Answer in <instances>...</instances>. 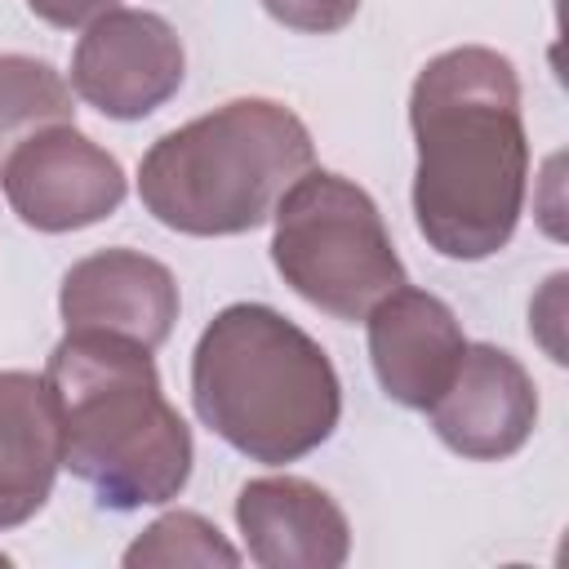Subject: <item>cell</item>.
I'll use <instances>...</instances> for the list:
<instances>
[{
	"mask_svg": "<svg viewBox=\"0 0 569 569\" xmlns=\"http://www.w3.org/2000/svg\"><path fill=\"white\" fill-rule=\"evenodd\" d=\"M413 222L427 249L480 262L507 249L529 191L520 76L489 44H458L413 76Z\"/></svg>",
	"mask_w": 569,
	"mask_h": 569,
	"instance_id": "1",
	"label": "cell"
},
{
	"mask_svg": "<svg viewBox=\"0 0 569 569\" xmlns=\"http://www.w3.org/2000/svg\"><path fill=\"white\" fill-rule=\"evenodd\" d=\"M44 378L62 418V467L111 511L173 502L196 462L191 427L164 400L151 347L116 333H67Z\"/></svg>",
	"mask_w": 569,
	"mask_h": 569,
	"instance_id": "2",
	"label": "cell"
},
{
	"mask_svg": "<svg viewBox=\"0 0 569 569\" xmlns=\"http://www.w3.org/2000/svg\"><path fill=\"white\" fill-rule=\"evenodd\" d=\"M196 418L236 453L284 467L320 449L342 418L325 347L267 302L222 307L191 351Z\"/></svg>",
	"mask_w": 569,
	"mask_h": 569,
	"instance_id": "3",
	"label": "cell"
},
{
	"mask_svg": "<svg viewBox=\"0 0 569 569\" xmlns=\"http://www.w3.org/2000/svg\"><path fill=\"white\" fill-rule=\"evenodd\" d=\"M316 160L311 129L276 98H231L138 160L142 209L182 236H244L271 222L280 196Z\"/></svg>",
	"mask_w": 569,
	"mask_h": 569,
	"instance_id": "4",
	"label": "cell"
},
{
	"mask_svg": "<svg viewBox=\"0 0 569 569\" xmlns=\"http://www.w3.org/2000/svg\"><path fill=\"white\" fill-rule=\"evenodd\" d=\"M271 262L280 280L333 320H365L405 284V262L365 187L333 169H307L280 196Z\"/></svg>",
	"mask_w": 569,
	"mask_h": 569,
	"instance_id": "5",
	"label": "cell"
},
{
	"mask_svg": "<svg viewBox=\"0 0 569 569\" xmlns=\"http://www.w3.org/2000/svg\"><path fill=\"white\" fill-rule=\"evenodd\" d=\"M182 40L151 9L98 13L71 53V89L107 120H147L182 89Z\"/></svg>",
	"mask_w": 569,
	"mask_h": 569,
	"instance_id": "6",
	"label": "cell"
},
{
	"mask_svg": "<svg viewBox=\"0 0 569 569\" xmlns=\"http://www.w3.org/2000/svg\"><path fill=\"white\" fill-rule=\"evenodd\" d=\"M9 209L44 236L80 231L124 204V169L76 124H53L27 138L0 173Z\"/></svg>",
	"mask_w": 569,
	"mask_h": 569,
	"instance_id": "7",
	"label": "cell"
},
{
	"mask_svg": "<svg viewBox=\"0 0 569 569\" xmlns=\"http://www.w3.org/2000/svg\"><path fill=\"white\" fill-rule=\"evenodd\" d=\"M427 418L440 445L458 458L502 462L520 453L538 427V387L511 351L493 342H467L453 378L427 405Z\"/></svg>",
	"mask_w": 569,
	"mask_h": 569,
	"instance_id": "8",
	"label": "cell"
},
{
	"mask_svg": "<svg viewBox=\"0 0 569 569\" xmlns=\"http://www.w3.org/2000/svg\"><path fill=\"white\" fill-rule=\"evenodd\" d=\"M173 271L142 249H98L62 276L58 311L67 333H116L142 347H164L178 320Z\"/></svg>",
	"mask_w": 569,
	"mask_h": 569,
	"instance_id": "9",
	"label": "cell"
},
{
	"mask_svg": "<svg viewBox=\"0 0 569 569\" xmlns=\"http://www.w3.org/2000/svg\"><path fill=\"white\" fill-rule=\"evenodd\" d=\"M365 342L378 387L396 405L422 413L445 391L467 351L453 307L427 289H413L409 280L373 302V311L365 316Z\"/></svg>",
	"mask_w": 569,
	"mask_h": 569,
	"instance_id": "10",
	"label": "cell"
},
{
	"mask_svg": "<svg viewBox=\"0 0 569 569\" xmlns=\"http://www.w3.org/2000/svg\"><path fill=\"white\" fill-rule=\"evenodd\" d=\"M244 556L262 569H338L351 556L342 507L302 476H258L236 493Z\"/></svg>",
	"mask_w": 569,
	"mask_h": 569,
	"instance_id": "11",
	"label": "cell"
},
{
	"mask_svg": "<svg viewBox=\"0 0 569 569\" xmlns=\"http://www.w3.org/2000/svg\"><path fill=\"white\" fill-rule=\"evenodd\" d=\"M62 471V418L44 373L0 369V533L27 525Z\"/></svg>",
	"mask_w": 569,
	"mask_h": 569,
	"instance_id": "12",
	"label": "cell"
},
{
	"mask_svg": "<svg viewBox=\"0 0 569 569\" xmlns=\"http://www.w3.org/2000/svg\"><path fill=\"white\" fill-rule=\"evenodd\" d=\"M53 124H76L71 84L44 58L0 53V173L27 138Z\"/></svg>",
	"mask_w": 569,
	"mask_h": 569,
	"instance_id": "13",
	"label": "cell"
},
{
	"mask_svg": "<svg viewBox=\"0 0 569 569\" xmlns=\"http://www.w3.org/2000/svg\"><path fill=\"white\" fill-rule=\"evenodd\" d=\"M129 569L147 565H240V551L200 511H164L120 556Z\"/></svg>",
	"mask_w": 569,
	"mask_h": 569,
	"instance_id": "14",
	"label": "cell"
},
{
	"mask_svg": "<svg viewBox=\"0 0 569 569\" xmlns=\"http://www.w3.org/2000/svg\"><path fill=\"white\" fill-rule=\"evenodd\" d=\"M262 9L289 31L329 36V31H342L360 13V0H262Z\"/></svg>",
	"mask_w": 569,
	"mask_h": 569,
	"instance_id": "15",
	"label": "cell"
},
{
	"mask_svg": "<svg viewBox=\"0 0 569 569\" xmlns=\"http://www.w3.org/2000/svg\"><path fill=\"white\" fill-rule=\"evenodd\" d=\"M27 9L58 31H76V27H89L98 13L116 9V0H27Z\"/></svg>",
	"mask_w": 569,
	"mask_h": 569,
	"instance_id": "16",
	"label": "cell"
}]
</instances>
